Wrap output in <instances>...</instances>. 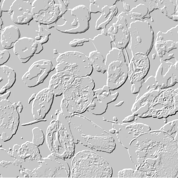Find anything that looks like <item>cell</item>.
I'll list each match as a JSON object with an SVG mask.
<instances>
[{
  "label": "cell",
  "instance_id": "1",
  "mask_svg": "<svg viewBox=\"0 0 178 178\" xmlns=\"http://www.w3.org/2000/svg\"><path fill=\"white\" fill-rule=\"evenodd\" d=\"M95 88L94 82L90 76L76 78L63 93V98L74 113H83L87 110L93 99Z\"/></svg>",
  "mask_w": 178,
  "mask_h": 178
},
{
  "label": "cell",
  "instance_id": "2",
  "mask_svg": "<svg viewBox=\"0 0 178 178\" xmlns=\"http://www.w3.org/2000/svg\"><path fill=\"white\" fill-rule=\"evenodd\" d=\"M57 72L64 71L72 73L75 78L90 76L93 68L89 58L82 54L67 52L60 54L56 59Z\"/></svg>",
  "mask_w": 178,
  "mask_h": 178
},
{
  "label": "cell",
  "instance_id": "3",
  "mask_svg": "<svg viewBox=\"0 0 178 178\" xmlns=\"http://www.w3.org/2000/svg\"><path fill=\"white\" fill-rule=\"evenodd\" d=\"M32 7L33 19L40 24H52L61 15L60 7L54 0H34Z\"/></svg>",
  "mask_w": 178,
  "mask_h": 178
},
{
  "label": "cell",
  "instance_id": "4",
  "mask_svg": "<svg viewBox=\"0 0 178 178\" xmlns=\"http://www.w3.org/2000/svg\"><path fill=\"white\" fill-rule=\"evenodd\" d=\"M55 69L51 61L41 59L34 62L24 74L22 80L30 88L42 83L49 74Z\"/></svg>",
  "mask_w": 178,
  "mask_h": 178
},
{
  "label": "cell",
  "instance_id": "5",
  "mask_svg": "<svg viewBox=\"0 0 178 178\" xmlns=\"http://www.w3.org/2000/svg\"><path fill=\"white\" fill-rule=\"evenodd\" d=\"M54 95L48 88L43 89L36 94L32 105V112L34 118H44L50 111Z\"/></svg>",
  "mask_w": 178,
  "mask_h": 178
},
{
  "label": "cell",
  "instance_id": "6",
  "mask_svg": "<svg viewBox=\"0 0 178 178\" xmlns=\"http://www.w3.org/2000/svg\"><path fill=\"white\" fill-rule=\"evenodd\" d=\"M110 90L107 85L94 90L93 99L87 110L96 115L104 113L107 109L108 104L114 101L118 96V93L111 94Z\"/></svg>",
  "mask_w": 178,
  "mask_h": 178
},
{
  "label": "cell",
  "instance_id": "7",
  "mask_svg": "<svg viewBox=\"0 0 178 178\" xmlns=\"http://www.w3.org/2000/svg\"><path fill=\"white\" fill-rule=\"evenodd\" d=\"M32 7V3L30 0H16L10 6L8 12L15 23L29 25L33 19Z\"/></svg>",
  "mask_w": 178,
  "mask_h": 178
},
{
  "label": "cell",
  "instance_id": "8",
  "mask_svg": "<svg viewBox=\"0 0 178 178\" xmlns=\"http://www.w3.org/2000/svg\"><path fill=\"white\" fill-rule=\"evenodd\" d=\"M75 78L73 74L66 71L56 72L50 79L48 88L55 96H60L72 84Z\"/></svg>",
  "mask_w": 178,
  "mask_h": 178
},
{
  "label": "cell",
  "instance_id": "9",
  "mask_svg": "<svg viewBox=\"0 0 178 178\" xmlns=\"http://www.w3.org/2000/svg\"><path fill=\"white\" fill-rule=\"evenodd\" d=\"M38 47V43L33 39L23 37L20 38L14 44V54L23 63L28 62L35 54Z\"/></svg>",
  "mask_w": 178,
  "mask_h": 178
},
{
  "label": "cell",
  "instance_id": "10",
  "mask_svg": "<svg viewBox=\"0 0 178 178\" xmlns=\"http://www.w3.org/2000/svg\"><path fill=\"white\" fill-rule=\"evenodd\" d=\"M16 80V74L12 68L6 65L0 66V94L6 93L11 88Z\"/></svg>",
  "mask_w": 178,
  "mask_h": 178
},
{
  "label": "cell",
  "instance_id": "11",
  "mask_svg": "<svg viewBox=\"0 0 178 178\" xmlns=\"http://www.w3.org/2000/svg\"><path fill=\"white\" fill-rule=\"evenodd\" d=\"M18 28L14 25L5 27L1 31V42L2 47L6 49L13 48L14 44L20 38Z\"/></svg>",
  "mask_w": 178,
  "mask_h": 178
},
{
  "label": "cell",
  "instance_id": "12",
  "mask_svg": "<svg viewBox=\"0 0 178 178\" xmlns=\"http://www.w3.org/2000/svg\"><path fill=\"white\" fill-rule=\"evenodd\" d=\"M89 58L93 68L99 72L103 74L107 72L106 59L100 53H93L90 55Z\"/></svg>",
  "mask_w": 178,
  "mask_h": 178
},
{
  "label": "cell",
  "instance_id": "13",
  "mask_svg": "<svg viewBox=\"0 0 178 178\" xmlns=\"http://www.w3.org/2000/svg\"><path fill=\"white\" fill-rule=\"evenodd\" d=\"M38 35L35 37V40L42 44L47 43L49 39V36L51 33L50 31L42 26L39 25V30H36Z\"/></svg>",
  "mask_w": 178,
  "mask_h": 178
},
{
  "label": "cell",
  "instance_id": "14",
  "mask_svg": "<svg viewBox=\"0 0 178 178\" xmlns=\"http://www.w3.org/2000/svg\"><path fill=\"white\" fill-rule=\"evenodd\" d=\"M0 53V65L1 66L3 65L8 61L10 57V54L6 49L1 50Z\"/></svg>",
  "mask_w": 178,
  "mask_h": 178
},
{
  "label": "cell",
  "instance_id": "15",
  "mask_svg": "<svg viewBox=\"0 0 178 178\" xmlns=\"http://www.w3.org/2000/svg\"><path fill=\"white\" fill-rule=\"evenodd\" d=\"M10 93L11 92L10 91H9L4 94L0 95V100L4 99H8V98L9 97L10 95Z\"/></svg>",
  "mask_w": 178,
  "mask_h": 178
},
{
  "label": "cell",
  "instance_id": "16",
  "mask_svg": "<svg viewBox=\"0 0 178 178\" xmlns=\"http://www.w3.org/2000/svg\"><path fill=\"white\" fill-rule=\"evenodd\" d=\"M18 106V111L20 113H21L23 109V106L21 102L19 101L17 104Z\"/></svg>",
  "mask_w": 178,
  "mask_h": 178
},
{
  "label": "cell",
  "instance_id": "17",
  "mask_svg": "<svg viewBox=\"0 0 178 178\" xmlns=\"http://www.w3.org/2000/svg\"><path fill=\"white\" fill-rule=\"evenodd\" d=\"M36 96V94L35 93L33 94L29 98L28 100V104H30L31 102L34 99L35 96Z\"/></svg>",
  "mask_w": 178,
  "mask_h": 178
}]
</instances>
